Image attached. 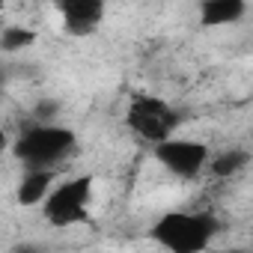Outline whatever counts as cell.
Listing matches in <instances>:
<instances>
[{
	"label": "cell",
	"instance_id": "obj_8",
	"mask_svg": "<svg viewBox=\"0 0 253 253\" xmlns=\"http://www.w3.org/2000/svg\"><path fill=\"white\" fill-rule=\"evenodd\" d=\"M247 12V3L241 0H209L200 6V21L214 27V24H232Z\"/></svg>",
	"mask_w": 253,
	"mask_h": 253
},
{
	"label": "cell",
	"instance_id": "obj_4",
	"mask_svg": "<svg viewBox=\"0 0 253 253\" xmlns=\"http://www.w3.org/2000/svg\"><path fill=\"white\" fill-rule=\"evenodd\" d=\"M125 119H128V128L152 146L170 140L179 128V113L155 95H137Z\"/></svg>",
	"mask_w": 253,
	"mask_h": 253
},
{
	"label": "cell",
	"instance_id": "obj_1",
	"mask_svg": "<svg viewBox=\"0 0 253 253\" xmlns=\"http://www.w3.org/2000/svg\"><path fill=\"white\" fill-rule=\"evenodd\" d=\"M217 232V220L200 211H167L155 220L152 238L167 253H203Z\"/></svg>",
	"mask_w": 253,
	"mask_h": 253
},
{
	"label": "cell",
	"instance_id": "obj_6",
	"mask_svg": "<svg viewBox=\"0 0 253 253\" xmlns=\"http://www.w3.org/2000/svg\"><path fill=\"white\" fill-rule=\"evenodd\" d=\"M63 30L69 36H92L104 18V3L98 0H66L60 3Z\"/></svg>",
	"mask_w": 253,
	"mask_h": 253
},
{
	"label": "cell",
	"instance_id": "obj_3",
	"mask_svg": "<svg viewBox=\"0 0 253 253\" xmlns=\"http://www.w3.org/2000/svg\"><path fill=\"white\" fill-rule=\"evenodd\" d=\"M89 200H92V179L75 176V179L54 185V191L42 203V214L51 226H75V223L86 220Z\"/></svg>",
	"mask_w": 253,
	"mask_h": 253
},
{
	"label": "cell",
	"instance_id": "obj_12",
	"mask_svg": "<svg viewBox=\"0 0 253 253\" xmlns=\"http://www.w3.org/2000/svg\"><path fill=\"white\" fill-rule=\"evenodd\" d=\"M0 9H3V3H0Z\"/></svg>",
	"mask_w": 253,
	"mask_h": 253
},
{
	"label": "cell",
	"instance_id": "obj_5",
	"mask_svg": "<svg viewBox=\"0 0 253 253\" xmlns=\"http://www.w3.org/2000/svg\"><path fill=\"white\" fill-rule=\"evenodd\" d=\"M155 158L164 164L167 173L179 176V179H197L206 167H209V146L200 140H182V137H170L164 143L155 146Z\"/></svg>",
	"mask_w": 253,
	"mask_h": 253
},
{
	"label": "cell",
	"instance_id": "obj_11",
	"mask_svg": "<svg viewBox=\"0 0 253 253\" xmlns=\"http://www.w3.org/2000/svg\"><path fill=\"white\" fill-rule=\"evenodd\" d=\"M9 146H12V143H9V134H6L3 128H0V155H3V152H6Z\"/></svg>",
	"mask_w": 253,
	"mask_h": 253
},
{
	"label": "cell",
	"instance_id": "obj_9",
	"mask_svg": "<svg viewBox=\"0 0 253 253\" xmlns=\"http://www.w3.org/2000/svg\"><path fill=\"white\" fill-rule=\"evenodd\" d=\"M250 164V155L244 152V149H232V152H226V155H220V158H214V161H209V170L214 173V176H235L238 170H244Z\"/></svg>",
	"mask_w": 253,
	"mask_h": 253
},
{
	"label": "cell",
	"instance_id": "obj_10",
	"mask_svg": "<svg viewBox=\"0 0 253 253\" xmlns=\"http://www.w3.org/2000/svg\"><path fill=\"white\" fill-rule=\"evenodd\" d=\"M33 42H36V33L21 24H9L0 30V51H21V48H30Z\"/></svg>",
	"mask_w": 253,
	"mask_h": 253
},
{
	"label": "cell",
	"instance_id": "obj_7",
	"mask_svg": "<svg viewBox=\"0 0 253 253\" xmlns=\"http://www.w3.org/2000/svg\"><path fill=\"white\" fill-rule=\"evenodd\" d=\"M54 185H57V173L54 170H24V176H21V182L15 188V200L24 209L42 206L48 200V194L54 191Z\"/></svg>",
	"mask_w": 253,
	"mask_h": 253
},
{
	"label": "cell",
	"instance_id": "obj_2",
	"mask_svg": "<svg viewBox=\"0 0 253 253\" xmlns=\"http://www.w3.org/2000/svg\"><path fill=\"white\" fill-rule=\"evenodd\" d=\"M75 131L66 128V125H51V122H42L36 128L24 131L12 152L15 158L24 164V170H54L57 161H63L72 149H75Z\"/></svg>",
	"mask_w": 253,
	"mask_h": 253
}]
</instances>
